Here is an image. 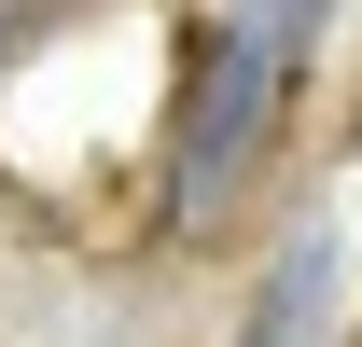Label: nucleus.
<instances>
[{
    "label": "nucleus",
    "mask_w": 362,
    "mask_h": 347,
    "mask_svg": "<svg viewBox=\"0 0 362 347\" xmlns=\"http://www.w3.org/2000/svg\"><path fill=\"white\" fill-rule=\"evenodd\" d=\"M265 84H279V42H265V28L209 42V84H195V126H181V181H195V195L237 167V139H251V111H265Z\"/></svg>",
    "instance_id": "f257e3e1"
}]
</instances>
